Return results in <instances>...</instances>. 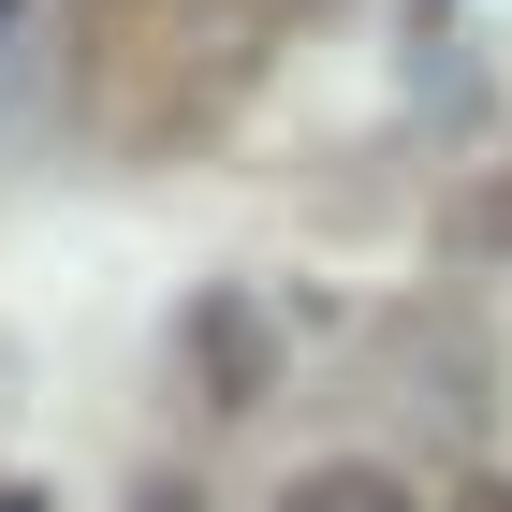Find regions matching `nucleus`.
Returning a JSON list of instances; mask_svg holds the SVG:
<instances>
[{"instance_id":"obj_1","label":"nucleus","mask_w":512,"mask_h":512,"mask_svg":"<svg viewBox=\"0 0 512 512\" xmlns=\"http://www.w3.org/2000/svg\"><path fill=\"white\" fill-rule=\"evenodd\" d=\"M235 88H249V44L220 0H88V132L191 147Z\"/></svg>"},{"instance_id":"obj_2","label":"nucleus","mask_w":512,"mask_h":512,"mask_svg":"<svg viewBox=\"0 0 512 512\" xmlns=\"http://www.w3.org/2000/svg\"><path fill=\"white\" fill-rule=\"evenodd\" d=\"M191 366H205V410H249V395H264V366H278V337L220 293V308H191Z\"/></svg>"},{"instance_id":"obj_3","label":"nucleus","mask_w":512,"mask_h":512,"mask_svg":"<svg viewBox=\"0 0 512 512\" xmlns=\"http://www.w3.org/2000/svg\"><path fill=\"white\" fill-rule=\"evenodd\" d=\"M278 512H425L395 469H366V454H322V469H293V498Z\"/></svg>"},{"instance_id":"obj_4","label":"nucleus","mask_w":512,"mask_h":512,"mask_svg":"<svg viewBox=\"0 0 512 512\" xmlns=\"http://www.w3.org/2000/svg\"><path fill=\"white\" fill-rule=\"evenodd\" d=\"M454 512H512V483H469V498H454Z\"/></svg>"}]
</instances>
